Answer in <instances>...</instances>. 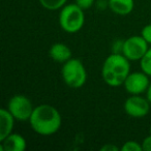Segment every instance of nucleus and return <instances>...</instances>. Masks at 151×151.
<instances>
[{"label":"nucleus","instance_id":"20e7f679","mask_svg":"<svg viewBox=\"0 0 151 151\" xmlns=\"http://www.w3.org/2000/svg\"><path fill=\"white\" fill-rule=\"evenodd\" d=\"M61 78L67 87L80 89L86 84L88 73L84 63L78 58H70L62 64Z\"/></svg>","mask_w":151,"mask_h":151},{"label":"nucleus","instance_id":"4468645a","mask_svg":"<svg viewBox=\"0 0 151 151\" xmlns=\"http://www.w3.org/2000/svg\"><path fill=\"white\" fill-rule=\"evenodd\" d=\"M140 67L141 70H143L149 77H151V47H149L147 52L140 60Z\"/></svg>","mask_w":151,"mask_h":151},{"label":"nucleus","instance_id":"1a4fd4ad","mask_svg":"<svg viewBox=\"0 0 151 151\" xmlns=\"http://www.w3.org/2000/svg\"><path fill=\"white\" fill-rule=\"evenodd\" d=\"M27 148V141L22 134L12 132L9 136L0 141L1 151H24Z\"/></svg>","mask_w":151,"mask_h":151},{"label":"nucleus","instance_id":"2eb2a0df","mask_svg":"<svg viewBox=\"0 0 151 151\" xmlns=\"http://www.w3.org/2000/svg\"><path fill=\"white\" fill-rule=\"evenodd\" d=\"M120 151H143L142 143L134 140L126 141L120 147Z\"/></svg>","mask_w":151,"mask_h":151},{"label":"nucleus","instance_id":"f257e3e1","mask_svg":"<svg viewBox=\"0 0 151 151\" xmlns=\"http://www.w3.org/2000/svg\"><path fill=\"white\" fill-rule=\"evenodd\" d=\"M28 122L34 132L42 137H50L61 128L62 117L54 106L42 104L34 108Z\"/></svg>","mask_w":151,"mask_h":151},{"label":"nucleus","instance_id":"6e6552de","mask_svg":"<svg viewBox=\"0 0 151 151\" xmlns=\"http://www.w3.org/2000/svg\"><path fill=\"white\" fill-rule=\"evenodd\" d=\"M150 77L143 70L141 71H130L124 81L123 87L129 95H138L146 93L150 84Z\"/></svg>","mask_w":151,"mask_h":151},{"label":"nucleus","instance_id":"7ed1b4c3","mask_svg":"<svg viewBox=\"0 0 151 151\" xmlns=\"http://www.w3.org/2000/svg\"><path fill=\"white\" fill-rule=\"evenodd\" d=\"M58 23L61 29L66 33H77L84 27V9L78 6L75 2L65 4L59 12Z\"/></svg>","mask_w":151,"mask_h":151},{"label":"nucleus","instance_id":"39448f33","mask_svg":"<svg viewBox=\"0 0 151 151\" xmlns=\"http://www.w3.org/2000/svg\"><path fill=\"white\" fill-rule=\"evenodd\" d=\"M6 108L17 121L24 122L29 121L35 107L28 96L24 94H15L9 99Z\"/></svg>","mask_w":151,"mask_h":151},{"label":"nucleus","instance_id":"412c9836","mask_svg":"<svg viewBox=\"0 0 151 151\" xmlns=\"http://www.w3.org/2000/svg\"><path fill=\"white\" fill-rule=\"evenodd\" d=\"M145 94H146V97L149 101V103L151 104V82H150V84H149V87H148V89H147V91H146Z\"/></svg>","mask_w":151,"mask_h":151},{"label":"nucleus","instance_id":"f8f14e48","mask_svg":"<svg viewBox=\"0 0 151 151\" xmlns=\"http://www.w3.org/2000/svg\"><path fill=\"white\" fill-rule=\"evenodd\" d=\"M108 7L113 14L127 16L134 9V0H108Z\"/></svg>","mask_w":151,"mask_h":151},{"label":"nucleus","instance_id":"a211bd4d","mask_svg":"<svg viewBox=\"0 0 151 151\" xmlns=\"http://www.w3.org/2000/svg\"><path fill=\"white\" fill-rule=\"evenodd\" d=\"M123 44L124 40H117L112 45V53H121L123 50Z\"/></svg>","mask_w":151,"mask_h":151},{"label":"nucleus","instance_id":"aec40b11","mask_svg":"<svg viewBox=\"0 0 151 151\" xmlns=\"http://www.w3.org/2000/svg\"><path fill=\"white\" fill-rule=\"evenodd\" d=\"M101 151H120V147H117L113 143H109V144H105L101 148Z\"/></svg>","mask_w":151,"mask_h":151},{"label":"nucleus","instance_id":"dca6fc26","mask_svg":"<svg viewBox=\"0 0 151 151\" xmlns=\"http://www.w3.org/2000/svg\"><path fill=\"white\" fill-rule=\"evenodd\" d=\"M141 36L146 40V42L151 46V24H147L141 30Z\"/></svg>","mask_w":151,"mask_h":151},{"label":"nucleus","instance_id":"f3484780","mask_svg":"<svg viewBox=\"0 0 151 151\" xmlns=\"http://www.w3.org/2000/svg\"><path fill=\"white\" fill-rule=\"evenodd\" d=\"M75 3L82 9L86 11L93 6L96 3V0H75Z\"/></svg>","mask_w":151,"mask_h":151},{"label":"nucleus","instance_id":"9d476101","mask_svg":"<svg viewBox=\"0 0 151 151\" xmlns=\"http://www.w3.org/2000/svg\"><path fill=\"white\" fill-rule=\"evenodd\" d=\"M49 56L54 62L63 64L73 58V53L67 45L63 42H55L49 49Z\"/></svg>","mask_w":151,"mask_h":151},{"label":"nucleus","instance_id":"9b49d317","mask_svg":"<svg viewBox=\"0 0 151 151\" xmlns=\"http://www.w3.org/2000/svg\"><path fill=\"white\" fill-rule=\"evenodd\" d=\"M15 121L17 120L7 110V108H2L0 110V141L13 132Z\"/></svg>","mask_w":151,"mask_h":151},{"label":"nucleus","instance_id":"423d86ee","mask_svg":"<svg viewBox=\"0 0 151 151\" xmlns=\"http://www.w3.org/2000/svg\"><path fill=\"white\" fill-rule=\"evenodd\" d=\"M149 49V45L140 35H132L124 40L122 54L130 61H140Z\"/></svg>","mask_w":151,"mask_h":151},{"label":"nucleus","instance_id":"4be33fe9","mask_svg":"<svg viewBox=\"0 0 151 151\" xmlns=\"http://www.w3.org/2000/svg\"><path fill=\"white\" fill-rule=\"evenodd\" d=\"M149 134H151V125H150V127H149Z\"/></svg>","mask_w":151,"mask_h":151},{"label":"nucleus","instance_id":"ddd939ff","mask_svg":"<svg viewBox=\"0 0 151 151\" xmlns=\"http://www.w3.org/2000/svg\"><path fill=\"white\" fill-rule=\"evenodd\" d=\"M68 0H38L40 4L47 11H60Z\"/></svg>","mask_w":151,"mask_h":151},{"label":"nucleus","instance_id":"6ab92c4d","mask_svg":"<svg viewBox=\"0 0 151 151\" xmlns=\"http://www.w3.org/2000/svg\"><path fill=\"white\" fill-rule=\"evenodd\" d=\"M142 147L143 151H151V134H149L142 141Z\"/></svg>","mask_w":151,"mask_h":151},{"label":"nucleus","instance_id":"0eeeda50","mask_svg":"<svg viewBox=\"0 0 151 151\" xmlns=\"http://www.w3.org/2000/svg\"><path fill=\"white\" fill-rule=\"evenodd\" d=\"M151 104L142 94L129 95L123 104V110L132 118H144L150 112Z\"/></svg>","mask_w":151,"mask_h":151},{"label":"nucleus","instance_id":"f03ea898","mask_svg":"<svg viewBox=\"0 0 151 151\" xmlns=\"http://www.w3.org/2000/svg\"><path fill=\"white\" fill-rule=\"evenodd\" d=\"M130 73V61L121 53H111L101 66V78L110 87L123 86Z\"/></svg>","mask_w":151,"mask_h":151}]
</instances>
